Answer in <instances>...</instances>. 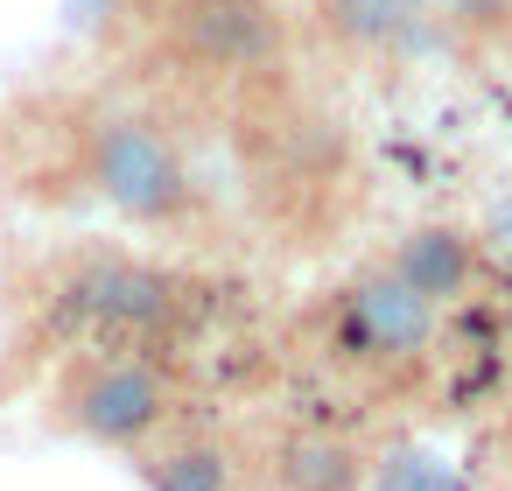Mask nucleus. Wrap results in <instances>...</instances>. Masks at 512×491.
<instances>
[{"mask_svg": "<svg viewBox=\"0 0 512 491\" xmlns=\"http://www.w3.org/2000/svg\"><path fill=\"white\" fill-rule=\"evenodd\" d=\"M50 330L64 351H169L183 358L190 337L211 323V281L169 267L134 246H92L50 274Z\"/></svg>", "mask_w": 512, "mask_h": 491, "instance_id": "obj_1", "label": "nucleus"}, {"mask_svg": "<svg viewBox=\"0 0 512 491\" xmlns=\"http://www.w3.org/2000/svg\"><path fill=\"white\" fill-rule=\"evenodd\" d=\"M71 155L85 190L155 239H204L218 225V190L169 120L148 106H85L71 127Z\"/></svg>", "mask_w": 512, "mask_h": 491, "instance_id": "obj_2", "label": "nucleus"}, {"mask_svg": "<svg viewBox=\"0 0 512 491\" xmlns=\"http://www.w3.org/2000/svg\"><path fill=\"white\" fill-rule=\"evenodd\" d=\"M43 407L71 442L127 456V463L197 414L190 372L169 351H64L50 365Z\"/></svg>", "mask_w": 512, "mask_h": 491, "instance_id": "obj_3", "label": "nucleus"}, {"mask_svg": "<svg viewBox=\"0 0 512 491\" xmlns=\"http://www.w3.org/2000/svg\"><path fill=\"white\" fill-rule=\"evenodd\" d=\"M435 344H442V309H428L386 260L351 267L316 309V358L365 393L414 386L435 365Z\"/></svg>", "mask_w": 512, "mask_h": 491, "instance_id": "obj_4", "label": "nucleus"}, {"mask_svg": "<svg viewBox=\"0 0 512 491\" xmlns=\"http://www.w3.org/2000/svg\"><path fill=\"white\" fill-rule=\"evenodd\" d=\"M302 36L358 71H400L428 50H449L428 0H309Z\"/></svg>", "mask_w": 512, "mask_h": 491, "instance_id": "obj_5", "label": "nucleus"}, {"mask_svg": "<svg viewBox=\"0 0 512 491\" xmlns=\"http://www.w3.org/2000/svg\"><path fill=\"white\" fill-rule=\"evenodd\" d=\"M141 491H260V449L204 414L169 428L148 456H134Z\"/></svg>", "mask_w": 512, "mask_h": 491, "instance_id": "obj_6", "label": "nucleus"}, {"mask_svg": "<svg viewBox=\"0 0 512 491\" xmlns=\"http://www.w3.org/2000/svg\"><path fill=\"white\" fill-rule=\"evenodd\" d=\"M372 449L344 428L295 421L274 442H260V491H365Z\"/></svg>", "mask_w": 512, "mask_h": 491, "instance_id": "obj_7", "label": "nucleus"}, {"mask_svg": "<svg viewBox=\"0 0 512 491\" xmlns=\"http://www.w3.org/2000/svg\"><path fill=\"white\" fill-rule=\"evenodd\" d=\"M428 309H456L463 295H477V281H484V246L463 232V225H407L386 253H379Z\"/></svg>", "mask_w": 512, "mask_h": 491, "instance_id": "obj_8", "label": "nucleus"}, {"mask_svg": "<svg viewBox=\"0 0 512 491\" xmlns=\"http://www.w3.org/2000/svg\"><path fill=\"white\" fill-rule=\"evenodd\" d=\"M442 43L456 57H505L512 50V0H428Z\"/></svg>", "mask_w": 512, "mask_h": 491, "instance_id": "obj_9", "label": "nucleus"}, {"mask_svg": "<svg viewBox=\"0 0 512 491\" xmlns=\"http://www.w3.org/2000/svg\"><path fill=\"white\" fill-rule=\"evenodd\" d=\"M505 470H512V421H505Z\"/></svg>", "mask_w": 512, "mask_h": 491, "instance_id": "obj_10", "label": "nucleus"}]
</instances>
